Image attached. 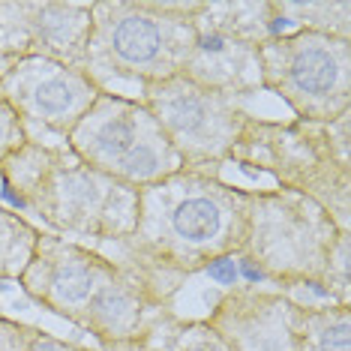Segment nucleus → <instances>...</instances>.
<instances>
[{
	"label": "nucleus",
	"instance_id": "1",
	"mask_svg": "<svg viewBox=\"0 0 351 351\" xmlns=\"http://www.w3.org/2000/svg\"><path fill=\"white\" fill-rule=\"evenodd\" d=\"M246 217L250 189L226 183L219 174L180 169L138 189L135 226L123 241L93 250L130 270L156 306L174 309L186 279L243 246Z\"/></svg>",
	"mask_w": 351,
	"mask_h": 351
},
{
	"label": "nucleus",
	"instance_id": "2",
	"mask_svg": "<svg viewBox=\"0 0 351 351\" xmlns=\"http://www.w3.org/2000/svg\"><path fill=\"white\" fill-rule=\"evenodd\" d=\"M0 180L15 207L66 241L106 246L135 226L138 189L90 169L63 141H27L0 162Z\"/></svg>",
	"mask_w": 351,
	"mask_h": 351
},
{
	"label": "nucleus",
	"instance_id": "3",
	"mask_svg": "<svg viewBox=\"0 0 351 351\" xmlns=\"http://www.w3.org/2000/svg\"><path fill=\"white\" fill-rule=\"evenodd\" d=\"M19 285L45 313L90 333L97 346L138 339L150 318L162 313L117 261L49 231H43Z\"/></svg>",
	"mask_w": 351,
	"mask_h": 351
},
{
	"label": "nucleus",
	"instance_id": "4",
	"mask_svg": "<svg viewBox=\"0 0 351 351\" xmlns=\"http://www.w3.org/2000/svg\"><path fill=\"white\" fill-rule=\"evenodd\" d=\"M198 0H90L84 69L102 90L141 87L183 73Z\"/></svg>",
	"mask_w": 351,
	"mask_h": 351
},
{
	"label": "nucleus",
	"instance_id": "5",
	"mask_svg": "<svg viewBox=\"0 0 351 351\" xmlns=\"http://www.w3.org/2000/svg\"><path fill=\"white\" fill-rule=\"evenodd\" d=\"M228 162L270 174L276 189L313 198L339 231H351V111L330 123L250 114Z\"/></svg>",
	"mask_w": 351,
	"mask_h": 351
},
{
	"label": "nucleus",
	"instance_id": "6",
	"mask_svg": "<svg viewBox=\"0 0 351 351\" xmlns=\"http://www.w3.org/2000/svg\"><path fill=\"white\" fill-rule=\"evenodd\" d=\"M339 237L337 222L313 198L289 189H250L243 246L234 267L243 285L289 291L300 282H322L327 255Z\"/></svg>",
	"mask_w": 351,
	"mask_h": 351
},
{
	"label": "nucleus",
	"instance_id": "7",
	"mask_svg": "<svg viewBox=\"0 0 351 351\" xmlns=\"http://www.w3.org/2000/svg\"><path fill=\"white\" fill-rule=\"evenodd\" d=\"M289 34L274 0H198L195 39L180 75L246 99L261 90L258 45Z\"/></svg>",
	"mask_w": 351,
	"mask_h": 351
},
{
	"label": "nucleus",
	"instance_id": "8",
	"mask_svg": "<svg viewBox=\"0 0 351 351\" xmlns=\"http://www.w3.org/2000/svg\"><path fill=\"white\" fill-rule=\"evenodd\" d=\"M66 147L90 169L145 189L180 171V159L156 117L135 97L102 90L69 132Z\"/></svg>",
	"mask_w": 351,
	"mask_h": 351
},
{
	"label": "nucleus",
	"instance_id": "9",
	"mask_svg": "<svg viewBox=\"0 0 351 351\" xmlns=\"http://www.w3.org/2000/svg\"><path fill=\"white\" fill-rule=\"evenodd\" d=\"M261 90L279 97L298 121L330 123L351 111V39L309 30L258 45Z\"/></svg>",
	"mask_w": 351,
	"mask_h": 351
},
{
	"label": "nucleus",
	"instance_id": "10",
	"mask_svg": "<svg viewBox=\"0 0 351 351\" xmlns=\"http://www.w3.org/2000/svg\"><path fill=\"white\" fill-rule=\"evenodd\" d=\"M135 99L156 117L186 171L219 174L250 121V111L237 97L202 87L186 75L141 87Z\"/></svg>",
	"mask_w": 351,
	"mask_h": 351
},
{
	"label": "nucleus",
	"instance_id": "11",
	"mask_svg": "<svg viewBox=\"0 0 351 351\" xmlns=\"http://www.w3.org/2000/svg\"><path fill=\"white\" fill-rule=\"evenodd\" d=\"M0 93L19 114L30 141L58 138L66 145L69 132L97 102L102 87L87 69L49 58H25L0 69Z\"/></svg>",
	"mask_w": 351,
	"mask_h": 351
},
{
	"label": "nucleus",
	"instance_id": "12",
	"mask_svg": "<svg viewBox=\"0 0 351 351\" xmlns=\"http://www.w3.org/2000/svg\"><path fill=\"white\" fill-rule=\"evenodd\" d=\"M87 39L90 0L0 3V69L25 58H49L84 69Z\"/></svg>",
	"mask_w": 351,
	"mask_h": 351
},
{
	"label": "nucleus",
	"instance_id": "13",
	"mask_svg": "<svg viewBox=\"0 0 351 351\" xmlns=\"http://www.w3.org/2000/svg\"><path fill=\"white\" fill-rule=\"evenodd\" d=\"M303 306L267 285H231L202 322L231 351H300Z\"/></svg>",
	"mask_w": 351,
	"mask_h": 351
},
{
	"label": "nucleus",
	"instance_id": "14",
	"mask_svg": "<svg viewBox=\"0 0 351 351\" xmlns=\"http://www.w3.org/2000/svg\"><path fill=\"white\" fill-rule=\"evenodd\" d=\"M285 30L351 39V0H274Z\"/></svg>",
	"mask_w": 351,
	"mask_h": 351
},
{
	"label": "nucleus",
	"instance_id": "15",
	"mask_svg": "<svg viewBox=\"0 0 351 351\" xmlns=\"http://www.w3.org/2000/svg\"><path fill=\"white\" fill-rule=\"evenodd\" d=\"M138 339L159 351H231L202 318H180L174 309L156 313Z\"/></svg>",
	"mask_w": 351,
	"mask_h": 351
},
{
	"label": "nucleus",
	"instance_id": "16",
	"mask_svg": "<svg viewBox=\"0 0 351 351\" xmlns=\"http://www.w3.org/2000/svg\"><path fill=\"white\" fill-rule=\"evenodd\" d=\"M300 351H351V309L337 303L303 306Z\"/></svg>",
	"mask_w": 351,
	"mask_h": 351
},
{
	"label": "nucleus",
	"instance_id": "17",
	"mask_svg": "<svg viewBox=\"0 0 351 351\" xmlns=\"http://www.w3.org/2000/svg\"><path fill=\"white\" fill-rule=\"evenodd\" d=\"M39 237L43 228L0 204V279H21L36 252Z\"/></svg>",
	"mask_w": 351,
	"mask_h": 351
},
{
	"label": "nucleus",
	"instance_id": "18",
	"mask_svg": "<svg viewBox=\"0 0 351 351\" xmlns=\"http://www.w3.org/2000/svg\"><path fill=\"white\" fill-rule=\"evenodd\" d=\"M0 351H93V348L66 342L36 324L0 315Z\"/></svg>",
	"mask_w": 351,
	"mask_h": 351
},
{
	"label": "nucleus",
	"instance_id": "19",
	"mask_svg": "<svg viewBox=\"0 0 351 351\" xmlns=\"http://www.w3.org/2000/svg\"><path fill=\"white\" fill-rule=\"evenodd\" d=\"M322 282L330 291L337 306L351 309V231H339L337 243H333L330 255H327Z\"/></svg>",
	"mask_w": 351,
	"mask_h": 351
},
{
	"label": "nucleus",
	"instance_id": "20",
	"mask_svg": "<svg viewBox=\"0 0 351 351\" xmlns=\"http://www.w3.org/2000/svg\"><path fill=\"white\" fill-rule=\"evenodd\" d=\"M27 141L30 138L19 121V114H15L12 106L3 99V93H0V162H3L6 156H12L19 147H25Z\"/></svg>",
	"mask_w": 351,
	"mask_h": 351
},
{
	"label": "nucleus",
	"instance_id": "21",
	"mask_svg": "<svg viewBox=\"0 0 351 351\" xmlns=\"http://www.w3.org/2000/svg\"><path fill=\"white\" fill-rule=\"evenodd\" d=\"M93 351H159V348H154L145 339H121V342H111V346H99Z\"/></svg>",
	"mask_w": 351,
	"mask_h": 351
}]
</instances>
